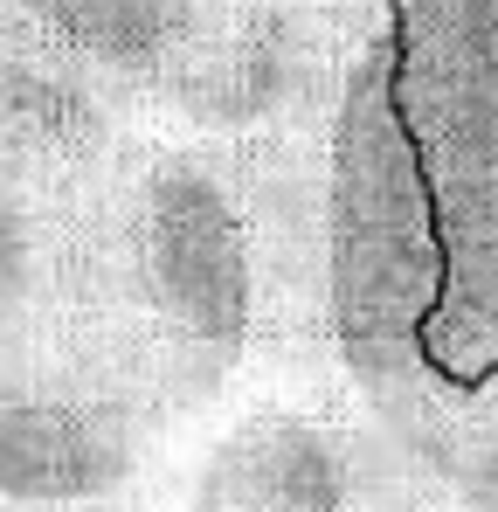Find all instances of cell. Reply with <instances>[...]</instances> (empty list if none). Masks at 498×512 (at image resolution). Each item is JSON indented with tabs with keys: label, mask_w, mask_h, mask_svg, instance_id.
<instances>
[{
	"label": "cell",
	"mask_w": 498,
	"mask_h": 512,
	"mask_svg": "<svg viewBox=\"0 0 498 512\" xmlns=\"http://www.w3.org/2000/svg\"><path fill=\"white\" fill-rule=\"evenodd\" d=\"M97 312L132 388L201 416L256 353V263L222 146L125 132L97 215Z\"/></svg>",
	"instance_id": "cell-1"
},
{
	"label": "cell",
	"mask_w": 498,
	"mask_h": 512,
	"mask_svg": "<svg viewBox=\"0 0 498 512\" xmlns=\"http://www.w3.org/2000/svg\"><path fill=\"white\" fill-rule=\"evenodd\" d=\"M436 222L395 104V35L374 21L332 84L326 111V312L346 388L429 464L450 381L429 367L436 312Z\"/></svg>",
	"instance_id": "cell-2"
},
{
	"label": "cell",
	"mask_w": 498,
	"mask_h": 512,
	"mask_svg": "<svg viewBox=\"0 0 498 512\" xmlns=\"http://www.w3.org/2000/svg\"><path fill=\"white\" fill-rule=\"evenodd\" d=\"M388 35L443 263L429 367L464 388L498 367V0H402Z\"/></svg>",
	"instance_id": "cell-3"
},
{
	"label": "cell",
	"mask_w": 498,
	"mask_h": 512,
	"mask_svg": "<svg viewBox=\"0 0 498 512\" xmlns=\"http://www.w3.org/2000/svg\"><path fill=\"white\" fill-rule=\"evenodd\" d=\"M153 512H457L436 471L353 388L256 395L173 478H146Z\"/></svg>",
	"instance_id": "cell-4"
},
{
	"label": "cell",
	"mask_w": 498,
	"mask_h": 512,
	"mask_svg": "<svg viewBox=\"0 0 498 512\" xmlns=\"http://www.w3.org/2000/svg\"><path fill=\"white\" fill-rule=\"evenodd\" d=\"M104 180L111 173H97V180L49 173L35 160H21L14 146H0V388H14V381H90V388L139 395L111 353L104 312H97Z\"/></svg>",
	"instance_id": "cell-5"
},
{
	"label": "cell",
	"mask_w": 498,
	"mask_h": 512,
	"mask_svg": "<svg viewBox=\"0 0 498 512\" xmlns=\"http://www.w3.org/2000/svg\"><path fill=\"white\" fill-rule=\"evenodd\" d=\"M374 21H339L319 0H236L173 70L146 111L173 118L187 139H249L332 111L346 49Z\"/></svg>",
	"instance_id": "cell-6"
},
{
	"label": "cell",
	"mask_w": 498,
	"mask_h": 512,
	"mask_svg": "<svg viewBox=\"0 0 498 512\" xmlns=\"http://www.w3.org/2000/svg\"><path fill=\"white\" fill-rule=\"evenodd\" d=\"M249 222L256 263V353L277 374H326L332 312H326V118L215 139Z\"/></svg>",
	"instance_id": "cell-7"
},
{
	"label": "cell",
	"mask_w": 498,
	"mask_h": 512,
	"mask_svg": "<svg viewBox=\"0 0 498 512\" xmlns=\"http://www.w3.org/2000/svg\"><path fill=\"white\" fill-rule=\"evenodd\" d=\"M173 423L153 402L90 381H14L0 388V499L83 506L132 492L160 471Z\"/></svg>",
	"instance_id": "cell-8"
},
{
	"label": "cell",
	"mask_w": 498,
	"mask_h": 512,
	"mask_svg": "<svg viewBox=\"0 0 498 512\" xmlns=\"http://www.w3.org/2000/svg\"><path fill=\"white\" fill-rule=\"evenodd\" d=\"M229 7L236 0H0V35L83 70L118 104H146Z\"/></svg>",
	"instance_id": "cell-9"
},
{
	"label": "cell",
	"mask_w": 498,
	"mask_h": 512,
	"mask_svg": "<svg viewBox=\"0 0 498 512\" xmlns=\"http://www.w3.org/2000/svg\"><path fill=\"white\" fill-rule=\"evenodd\" d=\"M429 471L457 512H498V367L450 395Z\"/></svg>",
	"instance_id": "cell-10"
},
{
	"label": "cell",
	"mask_w": 498,
	"mask_h": 512,
	"mask_svg": "<svg viewBox=\"0 0 498 512\" xmlns=\"http://www.w3.org/2000/svg\"><path fill=\"white\" fill-rule=\"evenodd\" d=\"M0 512H153V499H146V485H132V492L83 499V506H14V499H0Z\"/></svg>",
	"instance_id": "cell-11"
},
{
	"label": "cell",
	"mask_w": 498,
	"mask_h": 512,
	"mask_svg": "<svg viewBox=\"0 0 498 512\" xmlns=\"http://www.w3.org/2000/svg\"><path fill=\"white\" fill-rule=\"evenodd\" d=\"M326 14H339V21H388L381 14V0H319Z\"/></svg>",
	"instance_id": "cell-12"
}]
</instances>
